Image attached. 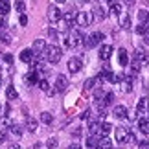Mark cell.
Wrapping results in <instances>:
<instances>
[{"label":"cell","instance_id":"cell-25","mask_svg":"<svg viewBox=\"0 0 149 149\" xmlns=\"http://www.w3.org/2000/svg\"><path fill=\"white\" fill-rule=\"evenodd\" d=\"M122 90L123 92H131L133 90V77H125L122 81Z\"/></svg>","mask_w":149,"mask_h":149},{"label":"cell","instance_id":"cell-18","mask_svg":"<svg viewBox=\"0 0 149 149\" xmlns=\"http://www.w3.org/2000/svg\"><path fill=\"white\" fill-rule=\"evenodd\" d=\"M26 81H28V85H37L39 83V72L31 68V72L26 76Z\"/></svg>","mask_w":149,"mask_h":149},{"label":"cell","instance_id":"cell-10","mask_svg":"<svg viewBox=\"0 0 149 149\" xmlns=\"http://www.w3.org/2000/svg\"><path fill=\"white\" fill-rule=\"evenodd\" d=\"M136 112L138 114H147L149 112V100L147 98H142L138 103H136Z\"/></svg>","mask_w":149,"mask_h":149},{"label":"cell","instance_id":"cell-23","mask_svg":"<svg viewBox=\"0 0 149 149\" xmlns=\"http://www.w3.org/2000/svg\"><path fill=\"white\" fill-rule=\"evenodd\" d=\"M6 96H8V100H9V101H13V100L19 98V92H17V88L13 87V85H9L8 90H6Z\"/></svg>","mask_w":149,"mask_h":149},{"label":"cell","instance_id":"cell-51","mask_svg":"<svg viewBox=\"0 0 149 149\" xmlns=\"http://www.w3.org/2000/svg\"><path fill=\"white\" fill-rule=\"evenodd\" d=\"M123 2L127 4V6H131V4H134V0H123Z\"/></svg>","mask_w":149,"mask_h":149},{"label":"cell","instance_id":"cell-2","mask_svg":"<svg viewBox=\"0 0 149 149\" xmlns=\"http://www.w3.org/2000/svg\"><path fill=\"white\" fill-rule=\"evenodd\" d=\"M83 41H85V37H83V33L79 30H68V35L65 39V46L76 48V46H79V44H83Z\"/></svg>","mask_w":149,"mask_h":149},{"label":"cell","instance_id":"cell-9","mask_svg":"<svg viewBox=\"0 0 149 149\" xmlns=\"http://www.w3.org/2000/svg\"><path fill=\"white\" fill-rule=\"evenodd\" d=\"M19 57H20V61H22V63H28V65H30V63L33 61V57H35V52H33L31 48H26V50H22V52H20V55H19Z\"/></svg>","mask_w":149,"mask_h":149},{"label":"cell","instance_id":"cell-42","mask_svg":"<svg viewBox=\"0 0 149 149\" xmlns=\"http://www.w3.org/2000/svg\"><path fill=\"white\" fill-rule=\"evenodd\" d=\"M4 61L8 63V65H11V63H13V55H11V54H6L4 55Z\"/></svg>","mask_w":149,"mask_h":149},{"label":"cell","instance_id":"cell-4","mask_svg":"<svg viewBox=\"0 0 149 149\" xmlns=\"http://www.w3.org/2000/svg\"><path fill=\"white\" fill-rule=\"evenodd\" d=\"M103 33L101 31H94L92 35H88V37H85V41H83V44L87 48H94V46H98L100 42H103Z\"/></svg>","mask_w":149,"mask_h":149},{"label":"cell","instance_id":"cell-28","mask_svg":"<svg viewBox=\"0 0 149 149\" xmlns=\"http://www.w3.org/2000/svg\"><path fill=\"white\" fill-rule=\"evenodd\" d=\"M109 9H111V15H120L122 13V4L120 2H111V8Z\"/></svg>","mask_w":149,"mask_h":149},{"label":"cell","instance_id":"cell-55","mask_svg":"<svg viewBox=\"0 0 149 149\" xmlns=\"http://www.w3.org/2000/svg\"><path fill=\"white\" fill-rule=\"evenodd\" d=\"M0 109H2V107H0Z\"/></svg>","mask_w":149,"mask_h":149},{"label":"cell","instance_id":"cell-34","mask_svg":"<svg viewBox=\"0 0 149 149\" xmlns=\"http://www.w3.org/2000/svg\"><path fill=\"white\" fill-rule=\"evenodd\" d=\"M0 42H4V44H9L11 42V37L6 33V30H0Z\"/></svg>","mask_w":149,"mask_h":149},{"label":"cell","instance_id":"cell-7","mask_svg":"<svg viewBox=\"0 0 149 149\" xmlns=\"http://www.w3.org/2000/svg\"><path fill=\"white\" fill-rule=\"evenodd\" d=\"M66 87H68V79H66V76L59 74V76L55 77V90H57V92H65Z\"/></svg>","mask_w":149,"mask_h":149},{"label":"cell","instance_id":"cell-29","mask_svg":"<svg viewBox=\"0 0 149 149\" xmlns=\"http://www.w3.org/2000/svg\"><path fill=\"white\" fill-rule=\"evenodd\" d=\"M100 147L111 149V147H112V140L109 138V136H101V138H100Z\"/></svg>","mask_w":149,"mask_h":149},{"label":"cell","instance_id":"cell-13","mask_svg":"<svg viewBox=\"0 0 149 149\" xmlns=\"http://www.w3.org/2000/svg\"><path fill=\"white\" fill-rule=\"evenodd\" d=\"M120 28L122 30H131V17L127 13H120Z\"/></svg>","mask_w":149,"mask_h":149},{"label":"cell","instance_id":"cell-47","mask_svg":"<svg viewBox=\"0 0 149 149\" xmlns=\"http://www.w3.org/2000/svg\"><path fill=\"white\" fill-rule=\"evenodd\" d=\"M144 41H146V44H149V30L144 33Z\"/></svg>","mask_w":149,"mask_h":149},{"label":"cell","instance_id":"cell-15","mask_svg":"<svg viewBox=\"0 0 149 149\" xmlns=\"http://www.w3.org/2000/svg\"><path fill=\"white\" fill-rule=\"evenodd\" d=\"M46 48V42H44V39H35L33 41V46H31V50L35 52V54H41V52Z\"/></svg>","mask_w":149,"mask_h":149},{"label":"cell","instance_id":"cell-3","mask_svg":"<svg viewBox=\"0 0 149 149\" xmlns=\"http://www.w3.org/2000/svg\"><path fill=\"white\" fill-rule=\"evenodd\" d=\"M92 19H94L92 13H88V11H79V13H76V26L77 28H88L92 24Z\"/></svg>","mask_w":149,"mask_h":149},{"label":"cell","instance_id":"cell-53","mask_svg":"<svg viewBox=\"0 0 149 149\" xmlns=\"http://www.w3.org/2000/svg\"><path fill=\"white\" fill-rule=\"evenodd\" d=\"M55 2H57V4H65V0H55Z\"/></svg>","mask_w":149,"mask_h":149},{"label":"cell","instance_id":"cell-21","mask_svg":"<svg viewBox=\"0 0 149 149\" xmlns=\"http://www.w3.org/2000/svg\"><path fill=\"white\" fill-rule=\"evenodd\" d=\"M63 19H65L70 26L76 24V11H72V9H68L66 13H63Z\"/></svg>","mask_w":149,"mask_h":149},{"label":"cell","instance_id":"cell-22","mask_svg":"<svg viewBox=\"0 0 149 149\" xmlns=\"http://www.w3.org/2000/svg\"><path fill=\"white\" fill-rule=\"evenodd\" d=\"M112 112H114V116H116V118H125V116H127V107H123V105H116Z\"/></svg>","mask_w":149,"mask_h":149},{"label":"cell","instance_id":"cell-17","mask_svg":"<svg viewBox=\"0 0 149 149\" xmlns=\"http://www.w3.org/2000/svg\"><path fill=\"white\" fill-rule=\"evenodd\" d=\"M100 138H101L100 134H90V136H88V140H87V147H90V149L100 147Z\"/></svg>","mask_w":149,"mask_h":149},{"label":"cell","instance_id":"cell-11","mask_svg":"<svg viewBox=\"0 0 149 149\" xmlns=\"http://www.w3.org/2000/svg\"><path fill=\"white\" fill-rule=\"evenodd\" d=\"M92 15H94V19H98V20H103V19H105V17H107L109 13H107V9L103 8V4H98V6L94 8Z\"/></svg>","mask_w":149,"mask_h":149},{"label":"cell","instance_id":"cell-16","mask_svg":"<svg viewBox=\"0 0 149 149\" xmlns=\"http://www.w3.org/2000/svg\"><path fill=\"white\" fill-rule=\"evenodd\" d=\"M134 59L138 61L142 66H144V65H147V63H149V55L146 54L144 50H138V52H136V55H134Z\"/></svg>","mask_w":149,"mask_h":149},{"label":"cell","instance_id":"cell-32","mask_svg":"<svg viewBox=\"0 0 149 149\" xmlns=\"http://www.w3.org/2000/svg\"><path fill=\"white\" fill-rule=\"evenodd\" d=\"M26 129L30 131V133H35V131H37V122H35V120H33V118H28Z\"/></svg>","mask_w":149,"mask_h":149},{"label":"cell","instance_id":"cell-35","mask_svg":"<svg viewBox=\"0 0 149 149\" xmlns=\"http://www.w3.org/2000/svg\"><path fill=\"white\" fill-rule=\"evenodd\" d=\"M24 8H26L24 0H15V9L19 11V13H24Z\"/></svg>","mask_w":149,"mask_h":149},{"label":"cell","instance_id":"cell-5","mask_svg":"<svg viewBox=\"0 0 149 149\" xmlns=\"http://www.w3.org/2000/svg\"><path fill=\"white\" fill-rule=\"evenodd\" d=\"M61 19H63L61 9L57 8V6H50V8H48V20L52 22V24H57Z\"/></svg>","mask_w":149,"mask_h":149},{"label":"cell","instance_id":"cell-45","mask_svg":"<svg viewBox=\"0 0 149 149\" xmlns=\"http://www.w3.org/2000/svg\"><path fill=\"white\" fill-rule=\"evenodd\" d=\"M90 112H92V111H85V112H81V120H88V118H90Z\"/></svg>","mask_w":149,"mask_h":149},{"label":"cell","instance_id":"cell-50","mask_svg":"<svg viewBox=\"0 0 149 149\" xmlns=\"http://www.w3.org/2000/svg\"><path fill=\"white\" fill-rule=\"evenodd\" d=\"M6 140V134H4V131H2V133H0V142H4Z\"/></svg>","mask_w":149,"mask_h":149},{"label":"cell","instance_id":"cell-36","mask_svg":"<svg viewBox=\"0 0 149 149\" xmlns=\"http://www.w3.org/2000/svg\"><path fill=\"white\" fill-rule=\"evenodd\" d=\"M146 31H147V24H144V22H140V24L136 26V33H138V35H144Z\"/></svg>","mask_w":149,"mask_h":149},{"label":"cell","instance_id":"cell-43","mask_svg":"<svg viewBox=\"0 0 149 149\" xmlns=\"http://www.w3.org/2000/svg\"><path fill=\"white\" fill-rule=\"evenodd\" d=\"M46 146H48V147H57V138H50Z\"/></svg>","mask_w":149,"mask_h":149},{"label":"cell","instance_id":"cell-1","mask_svg":"<svg viewBox=\"0 0 149 149\" xmlns=\"http://www.w3.org/2000/svg\"><path fill=\"white\" fill-rule=\"evenodd\" d=\"M42 57L46 59L48 63H52V65H55V63L61 61V55H63V50L59 46H55V44H50V46H46L42 52Z\"/></svg>","mask_w":149,"mask_h":149},{"label":"cell","instance_id":"cell-40","mask_svg":"<svg viewBox=\"0 0 149 149\" xmlns=\"http://www.w3.org/2000/svg\"><path fill=\"white\" fill-rule=\"evenodd\" d=\"M103 96H105V92H103V90L98 87V88H96V92H94V100H101Z\"/></svg>","mask_w":149,"mask_h":149},{"label":"cell","instance_id":"cell-48","mask_svg":"<svg viewBox=\"0 0 149 149\" xmlns=\"http://www.w3.org/2000/svg\"><path fill=\"white\" fill-rule=\"evenodd\" d=\"M96 2H98V4H111L112 0H96Z\"/></svg>","mask_w":149,"mask_h":149},{"label":"cell","instance_id":"cell-38","mask_svg":"<svg viewBox=\"0 0 149 149\" xmlns=\"http://www.w3.org/2000/svg\"><path fill=\"white\" fill-rule=\"evenodd\" d=\"M125 142H127V144H134V142H136V136H134V134L129 131L127 136H125ZM125 142H123V144H125Z\"/></svg>","mask_w":149,"mask_h":149},{"label":"cell","instance_id":"cell-37","mask_svg":"<svg viewBox=\"0 0 149 149\" xmlns=\"http://www.w3.org/2000/svg\"><path fill=\"white\" fill-rule=\"evenodd\" d=\"M103 100H105L107 105H111V103L114 101V94L112 92H105V96H103Z\"/></svg>","mask_w":149,"mask_h":149},{"label":"cell","instance_id":"cell-44","mask_svg":"<svg viewBox=\"0 0 149 149\" xmlns=\"http://www.w3.org/2000/svg\"><path fill=\"white\" fill-rule=\"evenodd\" d=\"M6 28H8V20L2 17V19H0V30H6Z\"/></svg>","mask_w":149,"mask_h":149},{"label":"cell","instance_id":"cell-30","mask_svg":"<svg viewBox=\"0 0 149 149\" xmlns=\"http://www.w3.org/2000/svg\"><path fill=\"white\" fill-rule=\"evenodd\" d=\"M9 131H11L15 136H20L24 129H22V125H19V123H11V125H9Z\"/></svg>","mask_w":149,"mask_h":149},{"label":"cell","instance_id":"cell-52","mask_svg":"<svg viewBox=\"0 0 149 149\" xmlns=\"http://www.w3.org/2000/svg\"><path fill=\"white\" fill-rule=\"evenodd\" d=\"M76 2H77V4H87L88 0H76Z\"/></svg>","mask_w":149,"mask_h":149},{"label":"cell","instance_id":"cell-31","mask_svg":"<svg viewBox=\"0 0 149 149\" xmlns=\"http://www.w3.org/2000/svg\"><path fill=\"white\" fill-rule=\"evenodd\" d=\"M41 122L50 125L52 122H54V116H52V112H41Z\"/></svg>","mask_w":149,"mask_h":149},{"label":"cell","instance_id":"cell-14","mask_svg":"<svg viewBox=\"0 0 149 149\" xmlns=\"http://www.w3.org/2000/svg\"><path fill=\"white\" fill-rule=\"evenodd\" d=\"M129 129L127 127H116V133H114V136H116V142H125V136H127Z\"/></svg>","mask_w":149,"mask_h":149},{"label":"cell","instance_id":"cell-39","mask_svg":"<svg viewBox=\"0 0 149 149\" xmlns=\"http://www.w3.org/2000/svg\"><path fill=\"white\" fill-rule=\"evenodd\" d=\"M48 37L52 39V41H57V37H59V33H57V30H48Z\"/></svg>","mask_w":149,"mask_h":149},{"label":"cell","instance_id":"cell-27","mask_svg":"<svg viewBox=\"0 0 149 149\" xmlns=\"http://www.w3.org/2000/svg\"><path fill=\"white\" fill-rule=\"evenodd\" d=\"M111 131H112V125H111V123H105V122L100 123V134H101V136H107Z\"/></svg>","mask_w":149,"mask_h":149},{"label":"cell","instance_id":"cell-33","mask_svg":"<svg viewBox=\"0 0 149 149\" xmlns=\"http://www.w3.org/2000/svg\"><path fill=\"white\" fill-rule=\"evenodd\" d=\"M9 125H11V122H9V118H8V116L0 118V131H8V129H9Z\"/></svg>","mask_w":149,"mask_h":149},{"label":"cell","instance_id":"cell-12","mask_svg":"<svg viewBox=\"0 0 149 149\" xmlns=\"http://www.w3.org/2000/svg\"><path fill=\"white\" fill-rule=\"evenodd\" d=\"M118 63H120V66H127L129 65V54H127L125 48H120V52H118Z\"/></svg>","mask_w":149,"mask_h":149},{"label":"cell","instance_id":"cell-20","mask_svg":"<svg viewBox=\"0 0 149 149\" xmlns=\"http://www.w3.org/2000/svg\"><path fill=\"white\" fill-rule=\"evenodd\" d=\"M138 129L142 131V133L149 134V118H144V116H142V118L138 120Z\"/></svg>","mask_w":149,"mask_h":149},{"label":"cell","instance_id":"cell-41","mask_svg":"<svg viewBox=\"0 0 149 149\" xmlns=\"http://www.w3.org/2000/svg\"><path fill=\"white\" fill-rule=\"evenodd\" d=\"M19 22H20V26H26V24H28V17H26L24 13H20V19H19Z\"/></svg>","mask_w":149,"mask_h":149},{"label":"cell","instance_id":"cell-26","mask_svg":"<svg viewBox=\"0 0 149 149\" xmlns=\"http://www.w3.org/2000/svg\"><path fill=\"white\" fill-rule=\"evenodd\" d=\"M39 88H41V90H44V92H48V94H54V90H52L50 88V83L46 81V79H39Z\"/></svg>","mask_w":149,"mask_h":149},{"label":"cell","instance_id":"cell-6","mask_svg":"<svg viewBox=\"0 0 149 149\" xmlns=\"http://www.w3.org/2000/svg\"><path fill=\"white\" fill-rule=\"evenodd\" d=\"M68 72H72V74H77L79 70L83 68V61L79 59V57H72V59H68Z\"/></svg>","mask_w":149,"mask_h":149},{"label":"cell","instance_id":"cell-24","mask_svg":"<svg viewBox=\"0 0 149 149\" xmlns=\"http://www.w3.org/2000/svg\"><path fill=\"white\" fill-rule=\"evenodd\" d=\"M9 9H11V6H9V0H0V15L6 17L9 13Z\"/></svg>","mask_w":149,"mask_h":149},{"label":"cell","instance_id":"cell-46","mask_svg":"<svg viewBox=\"0 0 149 149\" xmlns=\"http://www.w3.org/2000/svg\"><path fill=\"white\" fill-rule=\"evenodd\" d=\"M138 147H146V149H149V142H146V140H142V142H138V144H136Z\"/></svg>","mask_w":149,"mask_h":149},{"label":"cell","instance_id":"cell-19","mask_svg":"<svg viewBox=\"0 0 149 149\" xmlns=\"http://www.w3.org/2000/svg\"><path fill=\"white\" fill-rule=\"evenodd\" d=\"M101 85V81L98 77H90V79H87V81H85V90H90V88H94V87H100Z\"/></svg>","mask_w":149,"mask_h":149},{"label":"cell","instance_id":"cell-54","mask_svg":"<svg viewBox=\"0 0 149 149\" xmlns=\"http://www.w3.org/2000/svg\"><path fill=\"white\" fill-rule=\"evenodd\" d=\"M112 2H120V0H112Z\"/></svg>","mask_w":149,"mask_h":149},{"label":"cell","instance_id":"cell-49","mask_svg":"<svg viewBox=\"0 0 149 149\" xmlns=\"http://www.w3.org/2000/svg\"><path fill=\"white\" fill-rule=\"evenodd\" d=\"M129 112V111H127ZM129 120H136V112H129Z\"/></svg>","mask_w":149,"mask_h":149},{"label":"cell","instance_id":"cell-8","mask_svg":"<svg viewBox=\"0 0 149 149\" xmlns=\"http://www.w3.org/2000/svg\"><path fill=\"white\" fill-rule=\"evenodd\" d=\"M111 55H112V46H111V44H101V48H100V59L101 61H109V59H111Z\"/></svg>","mask_w":149,"mask_h":149}]
</instances>
